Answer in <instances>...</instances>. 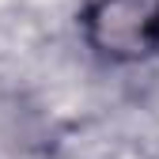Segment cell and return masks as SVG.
<instances>
[{
    "label": "cell",
    "instance_id": "1",
    "mask_svg": "<svg viewBox=\"0 0 159 159\" xmlns=\"http://www.w3.org/2000/svg\"><path fill=\"white\" fill-rule=\"evenodd\" d=\"M84 38L110 65L148 61L159 53V0H91Z\"/></svg>",
    "mask_w": 159,
    "mask_h": 159
}]
</instances>
